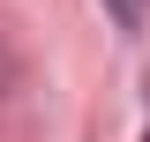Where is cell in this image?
Wrapping results in <instances>:
<instances>
[{"instance_id": "1", "label": "cell", "mask_w": 150, "mask_h": 142, "mask_svg": "<svg viewBox=\"0 0 150 142\" xmlns=\"http://www.w3.org/2000/svg\"><path fill=\"white\" fill-rule=\"evenodd\" d=\"M105 15L120 22V30H143V15H150V0H105Z\"/></svg>"}]
</instances>
